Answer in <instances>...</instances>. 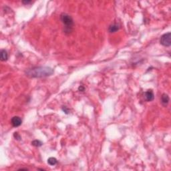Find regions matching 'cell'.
I'll return each instance as SVG.
<instances>
[{
  "mask_svg": "<svg viewBox=\"0 0 171 171\" xmlns=\"http://www.w3.org/2000/svg\"><path fill=\"white\" fill-rule=\"evenodd\" d=\"M54 70L49 67H36L28 70L26 75L30 78H44L51 76Z\"/></svg>",
  "mask_w": 171,
  "mask_h": 171,
  "instance_id": "obj_1",
  "label": "cell"
},
{
  "mask_svg": "<svg viewBox=\"0 0 171 171\" xmlns=\"http://www.w3.org/2000/svg\"><path fill=\"white\" fill-rule=\"evenodd\" d=\"M60 20L65 26V31L71 32L74 26V20L72 18V17L67 13H63L60 15Z\"/></svg>",
  "mask_w": 171,
  "mask_h": 171,
  "instance_id": "obj_2",
  "label": "cell"
},
{
  "mask_svg": "<svg viewBox=\"0 0 171 171\" xmlns=\"http://www.w3.org/2000/svg\"><path fill=\"white\" fill-rule=\"evenodd\" d=\"M160 43L162 46L169 47L171 45V33L170 32L162 35L160 40Z\"/></svg>",
  "mask_w": 171,
  "mask_h": 171,
  "instance_id": "obj_3",
  "label": "cell"
},
{
  "mask_svg": "<svg viewBox=\"0 0 171 171\" xmlns=\"http://www.w3.org/2000/svg\"><path fill=\"white\" fill-rule=\"evenodd\" d=\"M22 123V120L19 116H14L11 118V124L14 127H18Z\"/></svg>",
  "mask_w": 171,
  "mask_h": 171,
  "instance_id": "obj_4",
  "label": "cell"
},
{
  "mask_svg": "<svg viewBox=\"0 0 171 171\" xmlns=\"http://www.w3.org/2000/svg\"><path fill=\"white\" fill-rule=\"evenodd\" d=\"M144 97H145L146 100H147L148 102H150V101H152L154 100L155 95H154V93H153L152 90H148V91L145 92Z\"/></svg>",
  "mask_w": 171,
  "mask_h": 171,
  "instance_id": "obj_5",
  "label": "cell"
},
{
  "mask_svg": "<svg viewBox=\"0 0 171 171\" xmlns=\"http://www.w3.org/2000/svg\"><path fill=\"white\" fill-rule=\"evenodd\" d=\"M169 96H168L167 94H163L162 95V96H161V103L164 106H167V104H168V102H169Z\"/></svg>",
  "mask_w": 171,
  "mask_h": 171,
  "instance_id": "obj_6",
  "label": "cell"
},
{
  "mask_svg": "<svg viewBox=\"0 0 171 171\" xmlns=\"http://www.w3.org/2000/svg\"><path fill=\"white\" fill-rule=\"evenodd\" d=\"M119 29H120V26H119L118 24H113L110 26L109 28H108V31L110 33H114L118 30H119Z\"/></svg>",
  "mask_w": 171,
  "mask_h": 171,
  "instance_id": "obj_7",
  "label": "cell"
},
{
  "mask_svg": "<svg viewBox=\"0 0 171 171\" xmlns=\"http://www.w3.org/2000/svg\"><path fill=\"white\" fill-rule=\"evenodd\" d=\"M0 58L1 60L4 62V61H7L8 59V54L7 52L5 49H2L0 52Z\"/></svg>",
  "mask_w": 171,
  "mask_h": 171,
  "instance_id": "obj_8",
  "label": "cell"
},
{
  "mask_svg": "<svg viewBox=\"0 0 171 171\" xmlns=\"http://www.w3.org/2000/svg\"><path fill=\"white\" fill-rule=\"evenodd\" d=\"M57 159L56 158H54V157H50L47 159V163L51 166H54L55 164H57Z\"/></svg>",
  "mask_w": 171,
  "mask_h": 171,
  "instance_id": "obj_9",
  "label": "cell"
},
{
  "mask_svg": "<svg viewBox=\"0 0 171 171\" xmlns=\"http://www.w3.org/2000/svg\"><path fill=\"white\" fill-rule=\"evenodd\" d=\"M31 144H32L33 146H34L39 147V146H41L43 144V143H42L41 141H40V140H33V142H31Z\"/></svg>",
  "mask_w": 171,
  "mask_h": 171,
  "instance_id": "obj_10",
  "label": "cell"
},
{
  "mask_svg": "<svg viewBox=\"0 0 171 171\" xmlns=\"http://www.w3.org/2000/svg\"><path fill=\"white\" fill-rule=\"evenodd\" d=\"M13 136H14V138L18 140H20L22 139V138L20 136V135L19 134L18 132H15L14 134H13Z\"/></svg>",
  "mask_w": 171,
  "mask_h": 171,
  "instance_id": "obj_11",
  "label": "cell"
},
{
  "mask_svg": "<svg viewBox=\"0 0 171 171\" xmlns=\"http://www.w3.org/2000/svg\"><path fill=\"white\" fill-rule=\"evenodd\" d=\"M62 110H64V112L66 113V114H68V112H69V111H68V110H67V108H66V106H64V107L62 108Z\"/></svg>",
  "mask_w": 171,
  "mask_h": 171,
  "instance_id": "obj_12",
  "label": "cell"
},
{
  "mask_svg": "<svg viewBox=\"0 0 171 171\" xmlns=\"http://www.w3.org/2000/svg\"><path fill=\"white\" fill-rule=\"evenodd\" d=\"M78 90H80V91H81V92H84V90H85V88H84L83 87V86H80V87H79Z\"/></svg>",
  "mask_w": 171,
  "mask_h": 171,
  "instance_id": "obj_13",
  "label": "cell"
},
{
  "mask_svg": "<svg viewBox=\"0 0 171 171\" xmlns=\"http://www.w3.org/2000/svg\"><path fill=\"white\" fill-rule=\"evenodd\" d=\"M22 3H23L24 4H31V1H23Z\"/></svg>",
  "mask_w": 171,
  "mask_h": 171,
  "instance_id": "obj_14",
  "label": "cell"
}]
</instances>
